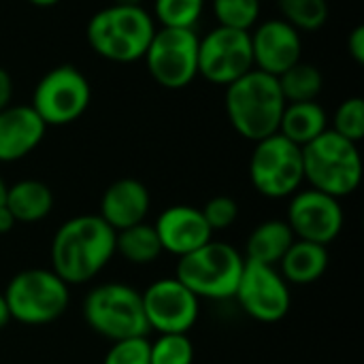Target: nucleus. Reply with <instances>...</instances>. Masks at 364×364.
I'll use <instances>...</instances> for the list:
<instances>
[{"mask_svg": "<svg viewBox=\"0 0 364 364\" xmlns=\"http://www.w3.org/2000/svg\"><path fill=\"white\" fill-rule=\"evenodd\" d=\"M115 256V230L100 215H75L51 239V271L68 286L92 282Z\"/></svg>", "mask_w": 364, "mask_h": 364, "instance_id": "nucleus-1", "label": "nucleus"}, {"mask_svg": "<svg viewBox=\"0 0 364 364\" xmlns=\"http://www.w3.org/2000/svg\"><path fill=\"white\" fill-rule=\"evenodd\" d=\"M226 115L230 126L243 139L258 143L279 130L286 98L277 77L258 68L226 85Z\"/></svg>", "mask_w": 364, "mask_h": 364, "instance_id": "nucleus-2", "label": "nucleus"}, {"mask_svg": "<svg viewBox=\"0 0 364 364\" xmlns=\"http://www.w3.org/2000/svg\"><path fill=\"white\" fill-rule=\"evenodd\" d=\"M156 28L151 13L143 4H109L92 15L85 36L100 58L115 64H130L143 60Z\"/></svg>", "mask_w": 364, "mask_h": 364, "instance_id": "nucleus-3", "label": "nucleus"}, {"mask_svg": "<svg viewBox=\"0 0 364 364\" xmlns=\"http://www.w3.org/2000/svg\"><path fill=\"white\" fill-rule=\"evenodd\" d=\"M301 149L305 181L314 190L339 200L358 190L363 179V158L356 143L328 128Z\"/></svg>", "mask_w": 364, "mask_h": 364, "instance_id": "nucleus-4", "label": "nucleus"}, {"mask_svg": "<svg viewBox=\"0 0 364 364\" xmlns=\"http://www.w3.org/2000/svg\"><path fill=\"white\" fill-rule=\"evenodd\" d=\"M245 267L243 254L224 241H209L192 254L179 258L177 279L198 299L228 301L235 296Z\"/></svg>", "mask_w": 364, "mask_h": 364, "instance_id": "nucleus-5", "label": "nucleus"}, {"mask_svg": "<svg viewBox=\"0 0 364 364\" xmlns=\"http://www.w3.org/2000/svg\"><path fill=\"white\" fill-rule=\"evenodd\" d=\"M2 294L11 320L26 326H45L60 320L70 303V286L51 269L19 271Z\"/></svg>", "mask_w": 364, "mask_h": 364, "instance_id": "nucleus-6", "label": "nucleus"}, {"mask_svg": "<svg viewBox=\"0 0 364 364\" xmlns=\"http://www.w3.org/2000/svg\"><path fill=\"white\" fill-rule=\"evenodd\" d=\"M81 311L85 324L111 343L130 337H147L149 333L141 292L119 282L92 288L83 299Z\"/></svg>", "mask_w": 364, "mask_h": 364, "instance_id": "nucleus-7", "label": "nucleus"}, {"mask_svg": "<svg viewBox=\"0 0 364 364\" xmlns=\"http://www.w3.org/2000/svg\"><path fill=\"white\" fill-rule=\"evenodd\" d=\"M250 179L264 198H288L305 181L303 149L279 132L258 141L250 158Z\"/></svg>", "mask_w": 364, "mask_h": 364, "instance_id": "nucleus-8", "label": "nucleus"}, {"mask_svg": "<svg viewBox=\"0 0 364 364\" xmlns=\"http://www.w3.org/2000/svg\"><path fill=\"white\" fill-rule=\"evenodd\" d=\"M90 102L92 85L87 77L73 64H60L38 79L30 107L45 126H68L87 111Z\"/></svg>", "mask_w": 364, "mask_h": 364, "instance_id": "nucleus-9", "label": "nucleus"}, {"mask_svg": "<svg viewBox=\"0 0 364 364\" xmlns=\"http://www.w3.org/2000/svg\"><path fill=\"white\" fill-rule=\"evenodd\" d=\"M198 38L194 30L156 28L143 60L160 87L183 90L198 77Z\"/></svg>", "mask_w": 364, "mask_h": 364, "instance_id": "nucleus-10", "label": "nucleus"}, {"mask_svg": "<svg viewBox=\"0 0 364 364\" xmlns=\"http://www.w3.org/2000/svg\"><path fill=\"white\" fill-rule=\"evenodd\" d=\"M250 70H254L250 32L215 26L198 38V75L207 81L226 87Z\"/></svg>", "mask_w": 364, "mask_h": 364, "instance_id": "nucleus-11", "label": "nucleus"}, {"mask_svg": "<svg viewBox=\"0 0 364 364\" xmlns=\"http://www.w3.org/2000/svg\"><path fill=\"white\" fill-rule=\"evenodd\" d=\"M241 309L256 322L275 324L290 311V284L282 277L277 267L245 260L239 286L235 290Z\"/></svg>", "mask_w": 364, "mask_h": 364, "instance_id": "nucleus-12", "label": "nucleus"}, {"mask_svg": "<svg viewBox=\"0 0 364 364\" xmlns=\"http://www.w3.org/2000/svg\"><path fill=\"white\" fill-rule=\"evenodd\" d=\"M149 331L160 335H188L198 320V296L177 277H162L141 294Z\"/></svg>", "mask_w": 364, "mask_h": 364, "instance_id": "nucleus-13", "label": "nucleus"}, {"mask_svg": "<svg viewBox=\"0 0 364 364\" xmlns=\"http://www.w3.org/2000/svg\"><path fill=\"white\" fill-rule=\"evenodd\" d=\"M286 222L296 239L331 245L343 230V209L339 198L314 188L299 190L290 196Z\"/></svg>", "mask_w": 364, "mask_h": 364, "instance_id": "nucleus-14", "label": "nucleus"}, {"mask_svg": "<svg viewBox=\"0 0 364 364\" xmlns=\"http://www.w3.org/2000/svg\"><path fill=\"white\" fill-rule=\"evenodd\" d=\"M254 68L279 77L284 70L303 60V38L296 28H292L282 17L267 19L250 32Z\"/></svg>", "mask_w": 364, "mask_h": 364, "instance_id": "nucleus-15", "label": "nucleus"}, {"mask_svg": "<svg viewBox=\"0 0 364 364\" xmlns=\"http://www.w3.org/2000/svg\"><path fill=\"white\" fill-rule=\"evenodd\" d=\"M162 252L177 258L192 254L213 239V230L203 218V211L192 205L166 207L154 224Z\"/></svg>", "mask_w": 364, "mask_h": 364, "instance_id": "nucleus-16", "label": "nucleus"}, {"mask_svg": "<svg viewBox=\"0 0 364 364\" xmlns=\"http://www.w3.org/2000/svg\"><path fill=\"white\" fill-rule=\"evenodd\" d=\"M47 126L30 105H9L0 111V162H17L45 139Z\"/></svg>", "mask_w": 364, "mask_h": 364, "instance_id": "nucleus-17", "label": "nucleus"}, {"mask_svg": "<svg viewBox=\"0 0 364 364\" xmlns=\"http://www.w3.org/2000/svg\"><path fill=\"white\" fill-rule=\"evenodd\" d=\"M149 207L151 196L147 186L134 177H122L102 192L98 215L117 232L145 222Z\"/></svg>", "mask_w": 364, "mask_h": 364, "instance_id": "nucleus-18", "label": "nucleus"}, {"mask_svg": "<svg viewBox=\"0 0 364 364\" xmlns=\"http://www.w3.org/2000/svg\"><path fill=\"white\" fill-rule=\"evenodd\" d=\"M328 264L331 256L326 245L294 239V243L288 247L282 262L277 264V271L292 286H309L326 273Z\"/></svg>", "mask_w": 364, "mask_h": 364, "instance_id": "nucleus-19", "label": "nucleus"}, {"mask_svg": "<svg viewBox=\"0 0 364 364\" xmlns=\"http://www.w3.org/2000/svg\"><path fill=\"white\" fill-rule=\"evenodd\" d=\"M326 130H328V115L318 100L286 102L277 130L282 136H286L299 147H305Z\"/></svg>", "mask_w": 364, "mask_h": 364, "instance_id": "nucleus-20", "label": "nucleus"}, {"mask_svg": "<svg viewBox=\"0 0 364 364\" xmlns=\"http://www.w3.org/2000/svg\"><path fill=\"white\" fill-rule=\"evenodd\" d=\"M6 209L19 224H34L45 220L53 209V192L38 179H21L6 188Z\"/></svg>", "mask_w": 364, "mask_h": 364, "instance_id": "nucleus-21", "label": "nucleus"}, {"mask_svg": "<svg viewBox=\"0 0 364 364\" xmlns=\"http://www.w3.org/2000/svg\"><path fill=\"white\" fill-rule=\"evenodd\" d=\"M294 239L296 237L286 220H267L252 230L243 258L250 262L277 267Z\"/></svg>", "mask_w": 364, "mask_h": 364, "instance_id": "nucleus-22", "label": "nucleus"}, {"mask_svg": "<svg viewBox=\"0 0 364 364\" xmlns=\"http://www.w3.org/2000/svg\"><path fill=\"white\" fill-rule=\"evenodd\" d=\"M115 254H119L126 262L134 267L151 264L160 258L162 245L158 232L151 224L141 222L130 228L115 232Z\"/></svg>", "mask_w": 364, "mask_h": 364, "instance_id": "nucleus-23", "label": "nucleus"}, {"mask_svg": "<svg viewBox=\"0 0 364 364\" xmlns=\"http://www.w3.org/2000/svg\"><path fill=\"white\" fill-rule=\"evenodd\" d=\"M277 83L286 102H307L318 100L324 87V77L316 64L299 60L294 66H290L277 77Z\"/></svg>", "mask_w": 364, "mask_h": 364, "instance_id": "nucleus-24", "label": "nucleus"}, {"mask_svg": "<svg viewBox=\"0 0 364 364\" xmlns=\"http://www.w3.org/2000/svg\"><path fill=\"white\" fill-rule=\"evenodd\" d=\"M282 19L299 32H316L328 21V0H277Z\"/></svg>", "mask_w": 364, "mask_h": 364, "instance_id": "nucleus-25", "label": "nucleus"}, {"mask_svg": "<svg viewBox=\"0 0 364 364\" xmlns=\"http://www.w3.org/2000/svg\"><path fill=\"white\" fill-rule=\"evenodd\" d=\"M205 0H154V21L160 28H186L194 30L203 17Z\"/></svg>", "mask_w": 364, "mask_h": 364, "instance_id": "nucleus-26", "label": "nucleus"}, {"mask_svg": "<svg viewBox=\"0 0 364 364\" xmlns=\"http://www.w3.org/2000/svg\"><path fill=\"white\" fill-rule=\"evenodd\" d=\"M213 15L218 26L250 32L262 11V0H213Z\"/></svg>", "mask_w": 364, "mask_h": 364, "instance_id": "nucleus-27", "label": "nucleus"}, {"mask_svg": "<svg viewBox=\"0 0 364 364\" xmlns=\"http://www.w3.org/2000/svg\"><path fill=\"white\" fill-rule=\"evenodd\" d=\"M149 364H194V343L188 335H160L149 343Z\"/></svg>", "mask_w": 364, "mask_h": 364, "instance_id": "nucleus-28", "label": "nucleus"}, {"mask_svg": "<svg viewBox=\"0 0 364 364\" xmlns=\"http://www.w3.org/2000/svg\"><path fill=\"white\" fill-rule=\"evenodd\" d=\"M333 132H337L339 136L352 141V143H360L364 139V100L360 96H352L346 98L333 115Z\"/></svg>", "mask_w": 364, "mask_h": 364, "instance_id": "nucleus-29", "label": "nucleus"}, {"mask_svg": "<svg viewBox=\"0 0 364 364\" xmlns=\"http://www.w3.org/2000/svg\"><path fill=\"white\" fill-rule=\"evenodd\" d=\"M149 343L147 337L113 341L102 364H149Z\"/></svg>", "mask_w": 364, "mask_h": 364, "instance_id": "nucleus-30", "label": "nucleus"}, {"mask_svg": "<svg viewBox=\"0 0 364 364\" xmlns=\"http://www.w3.org/2000/svg\"><path fill=\"white\" fill-rule=\"evenodd\" d=\"M200 211L213 232L230 228L239 218V205L230 196H213L211 200L205 203V207Z\"/></svg>", "mask_w": 364, "mask_h": 364, "instance_id": "nucleus-31", "label": "nucleus"}, {"mask_svg": "<svg viewBox=\"0 0 364 364\" xmlns=\"http://www.w3.org/2000/svg\"><path fill=\"white\" fill-rule=\"evenodd\" d=\"M348 53L356 64H364V26H356L348 36Z\"/></svg>", "mask_w": 364, "mask_h": 364, "instance_id": "nucleus-32", "label": "nucleus"}, {"mask_svg": "<svg viewBox=\"0 0 364 364\" xmlns=\"http://www.w3.org/2000/svg\"><path fill=\"white\" fill-rule=\"evenodd\" d=\"M13 98V79L6 68L0 66V111H4L11 105Z\"/></svg>", "mask_w": 364, "mask_h": 364, "instance_id": "nucleus-33", "label": "nucleus"}, {"mask_svg": "<svg viewBox=\"0 0 364 364\" xmlns=\"http://www.w3.org/2000/svg\"><path fill=\"white\" fill-rule=\"evenodd\" d=\"M15 218H13V213L6 209V205H0V235H6V232H11L13 228H15Z\"/></svg>", "mask_w": 364, "mask_h": 364, "instance_id": "nucleus-34", "label": "nucleus"}, {"mask_svg": "<svg viewBox=\"0 0 364 364\" xmlns=\"http://www.w3.org/2000/svg\"><path fill=\"white\" fill-rule=\"evenodd\" d=\"M11 322V314H9V307H6V301H4V294L0 292V331Z\"/></svg>", "mask_w": 364, "mask_h": 364, "instance_id": "nucleus-35", "label": "nucleus"}, {"mask_svg": "<svg viewBox=\"0 0 364 364\" xmlns=\"http://www.w3.org/2000/svg\"><path fill=\"white\" fill-rule=\"evenodd\" d=\"M30 4H34V6H41V9H47V6H53V4H58L60 0H28Z\"/></svg>", "mask_w": 364, "mask_h": 364, "instance_id": "nucleus-36", "label": "nucleus"}, {"mask_svg": "<svg viewBox=\"0 0 364 364\" xmlns=\"http://www.w3.org/2000/svg\"><path fill=\"white\" fill-rule=\"evenodd\" d=\"M6 183H4V179L0 177V205H4V198H6Z\"/></svg>", "mask_w": 364, "mask_h": 364, "instance_id": "nucleus-37", "label": "nucleus"}, {"mask_svg": "<svg viewBox=\"0 0 364 364\" xmlns=\"http://www.w3.org/2000/svg\"><path fill=\"white\" fill-rule=\"evenodd\" d=\"M143 0H113V4H128V6H139Z\"/></svg>", "mask_w": 364, "mask_h": 364, "instance_id": "nucleus-38", "label": "nucleus"}]
</instances>
